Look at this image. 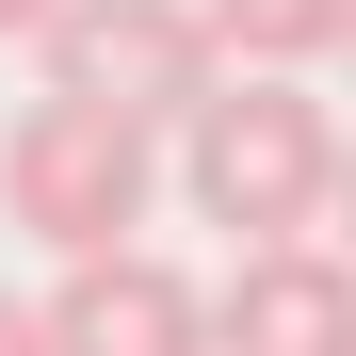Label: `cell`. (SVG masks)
I'll use <instances>...</instances> for the list:
<instances>
[{"mask_svg": "<svg viewBox=\"0 0 356 356\" xmlns=\"http://www.w3.org/2000/svg\"><path fill=\"white\" fill-rule=\"evenodd\" d=\"M178 211L227 227V243H291V227H324L340 195V113L308 97V65H243V81H211L195 113H178Z\"/></svg>", "mask_w": 356, "mask_h": 356, "instance_id": "obj_1", "label": "cell"}, {"mask_svg": "<svg viewBox=\"0 0 356 356\" xmlns=\"http://www.w3.org/2000/svg\"><path fill=\"white\" fill-rule=\"evenodd\" d=\"M0 211H17L49 259L146 243V211H162V130H130V113H97V97H17V130H0Z\"/></svg>", "mask_w": 356, "mask_h": 356, "instance_id": "obj_2", "label": "cell"}, {"mask_svg": "<svg viewBox=\"0 0 356 356\" xmlns=\"http://www.w3.org/2000/svg\"><path fill=\"white\" fill-rule=\"evenodd\" d=\"M33 65H49V97H97V113H130V130H178V113L227 81V49H211L195 0H49Z\"/></svg>", "mask_w": 356, "mask_h": 356, "instance_id": "obj_3", "label": "cell"}, {"mask_svg": "<svg viewBox=\"0 0 356 356\" xmlns=\"http://www.w3.org/2000/svg\"><path fill=\"white\" fill-rule=\"evenodd\" d=\"M33 324H49V356H211V291L146 243H97V259H65V291Z\"/></svg>", "mask_w": 356, "mask_h": 356, "instance_id": "obj_4", "label": "cell"}, {"mask_svg": "<svg viewBox=\"0 0 356 356\" xmlns=\"http://www.w3.org/2000/svg\"><path fill=\"white\" fill-rule=\"evenodd\" d=\"M211 356H356V259L340 243H243L227 259V308H211Z\"/></svg>", "mask_w": 356, "mask_h": 356, "instance_id": "obj_5", "label": "cell"}, {"mask_svg": "<svg viewBox=\"0 0 356 356\" xmlns=\"http://www.w3.org/2000/svg\"><path fill=\"white\" fill-rule=\"evenodd\" d=\"M211 49H243V65H324V49H356V0H195Z\"/></svg>", "mask_w": 356, "mask_h": 356, "instance_id": "obj_6", "label": "cell"}, {"mask_svg": "<svg viewBox=\"0 0 356 356\" xmlns=\"http://www.w3.org/2000/svg\"><path fill=\"white\" fill-rule=\"evenodd\" d=\"M0 356H49V324H33V308H17V291H0Z\"/></svg>", "mask_w": 356, "mask_h": 356, "instance_id": "obj_7", "label": "cell"}, {"mask_svg": "<svg viewBox=\"0 0 356 356\" xmlns=\"http://www.w3.org/2000/svg\"><path fill=\"white\" fill-rule=\"evenodd\" d=\"M33 33H49V0H0V49H33Z\"/></svg>", "mask_w": 356, "mask_h": 356, "instance_id": "obj_8", "label": "cell"}, {"mask_svg": "<svg viewBox=\"0 0 356 356\" xmlns=\"http://www.w3.org/2000/svg\"><path fill=\"white\" fill-rule=\"evenodd\" d=\"M324 227H356V146H340V195H324ZM340 259H356V243H340Z\"/></svg>", "mask_w": 356, "mask_h": 356, "instance_id": "obj_9", "label": "cell"}]
</instances>
